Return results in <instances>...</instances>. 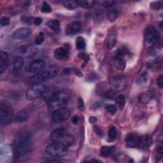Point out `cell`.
I'll return each instance as SVG.
<instances>
[{
    "label": "cell",
    "mask_w": 163,
    "mask_h": 163,
    "mask_svg": "<svg viewBox=\"0 0 163 163\" xmlns=\"http://www.w3.org/2000/svg\"><path fill=\"white\" fill-rule=\"evenodd\" d=\"M119 15V10L115 8H109L106 12V16L110 22L115 21Z\"/></svg>",
    "instance_id": "obj_20"
},
{
    "label": "cell",
    "mask_w": 163,
    "mask_h": 163,
    "mask_svg": "<svg viewBox=\"0 0 163 163\" xmlns=\"http://www.w3.org/2000/svg\"><path fill=\"white\" fill-rule=\"evenodd\" d=\"M156 152H157V154L160 155L161 157H162V154H163V150H162V144H161L160 145H159L157 148V150H156Z\"/></svg>",
    "instance_id": "obj_44"
},
{
    "label": "cell",
    "mask_w": 163,
    "mask_h": 163,
    "mask_svg": "<svg viewBox=\"0 0 163 163\" xmlns=\"http://www.w3.org/2000/svg\"><path fill=\"white\" fill-rule=\"evenodd\" d=\"M96 3V2L94 1V0H82V1L79 2V5L84 8H91L95 5Z\"/></svg>",
    "instance_id": "obj_28"
},
{
    "label": "cell",
    "mask_w": 163,
    "mask_h": 163,
    "mask_svg": "<svg viewBox=\"0 0 163 163\" xmlns=\"http://www.w3.org/2000/svg\"><path fill=\"white\" fill-rule=\"evenodd\" d=\"M71 121H72V123H73V124H75V125L78 124V123H79V117L77 115H75V116H73V118H72Z\"/></svg>",
    "instance_id": "obj_46"
},
{
    "label": "cell",
    "mask_w": 163,
    "mask_h": 163,
    "mask_svg": "<svg viewBox=\"0 0 163 163\" xmlns=\"http://www.w3.org/2000/svg\"><path fill=\"white\" fill-rule=\"evenodd\" d=\"M82 29V24L79 22H73L68 25L66 29V33L68 35H75L80 32Z\"/></svg>",
    "instance_id": "obj_13"
},
{
    "label": "cell",
    "mask_w": 163,
    "mask_h": 163,
    "mask_svg": "<svg viewBox=\"0 0 163 163\" xmlns=\"http://www.w3.org/2000/svg\"><path fill=\"white\" fill-rule=\"evenodd\" d=\"M30 139L31 136L28 132H20L17 135L14 147L15 157L19 158L30 152L31 149Z\"/></svg>",
    "instance_id": "obj_1"
},
{
    "label": "cell",
    "mask_w": 163,
    "mask_h": 163,
    "mask_svg": "<svg viewBox=\"0 0 163 163\" xmlns=\"http://www.w3.org/2000/svg\"><path fill=\"white\" fill-rule=\"evenodd\" d=\"M37 50V49L36 47L32 45H24L21 47L20 51L22 55H23L26 57H30L35 55Z\"/></svg>",
    "instance_id": "obj_16"
},
{
    "label": "cell",
    "mask_w": 163,
    "mask_h": 163,
    "mask_svg": "<svg viewBox=\"0 0 163 163\" xmlns=\"http://www.w3.org/2000/svg\"><path fill=\"white\" fill-rule=\"evenodd\" d=\"M45 40V36L44 34L42 32H40L38 33V35L36 36V37L35 39V43L36 45H41L43 42Z\"/></svg>",
    "instance_id": "obj_32"
},
{
    "label": "cell",
    "mask_w": 163,
    "mask_h": 163,
    "mask_svg": "<svg viewBox=\"0 0 163 163\" xmlns=\"http://www.w3.org/2000/svg\"><path fill=\"white\" fill-rule=\"evenodd\" d=\"M78 57H79V59H83L85 63L88 62L89 61V59H90L88 54H85L84 52H80L79 54Z\"/></svg>",
    "instance_id": "obj_38"
},
{
    "label": "cell",
    "mask_w": 163,
    "mask_h": 163,
    "mask_svg": "<svg viewBox=\"0 0 163 163\" xmlns=\"http://www.w3.org/2000/svg\"><path fill=\"white\" fill-rule=\"evenodd\" d=\"M48 162H60V161H58V160H50V161H48Z\"/></svg>",
    "instance_id": "obj_49"
},
{
    "label": "cell",
    "mask_w": 163,
    "mask_h": 163,
    "mask_svg": "<svg viewBox=\"0 0 163 163\" xmlns=\"http://www.w3.org/2000/svg\"><path fill=\"white\" fill-rule=\"evenodd\" d=\"M157 40V34L156 29L152 26H149L145 31L144 38V47L146 49L152 47Z\"/></svg>",
    "instance_id": "obj_7"
},
{
    "label": "cell",
    "mask_w": 163,
    "mask_h": 163,
    "mask_svg": "<svg viewBox=\"0 0 163 163\" xmlns=\"http://www.w3.org/2000/svg\"><path fill=\"white\" fill-rule=\"evenodd\" d=\"M50 138L54 142L62 144L67 147L73 145L75 142L74 137L64 129L54 130L50 135Z\"/></svg>",
    "instance_id": "obj_2"
},
{
    "label": "cell",
    "mask_w": 163,
    "mask_h": 163,
    "mask_svg": "<svg viewBox=\"0 0 163 163\" xmlns=\"http://www.w3.org/2000/svg\"><path fill=\"white\" fill-rule=\"evenodd\" d=\"M75 44H76V47H77L79 50H82L85 48L86 42L83 37L79 36L76 38Z\"/></svg>",
    "instance_id": "obj_29"
},
{
    "label": "cell",
    "mask_w": 163,
    "mask_h": 163,
    "mask_svg": "<svg viewBox=\"0 0 163 163\" xmlns=\"http://www.w3.org/2000/svg\"><path fill=\"white\" fill-rule=\"evenodd\" d=\"M79 5V1H73V0H71V1H64L63 2L64 7L68 10H74L77 8Z\"/></svg>",
    "instance_id": "obj_26"
},
{
    "label": "cell",
    "mask_w": 163,
    "mask_h": 163,
    "mask_svg": "<svg viewBox=\"0 0 163 163\" xmlns=\"http://www.w3.org/2000/svg\"><path fill=\"white\" fill-rule=\"evenodd\" d=\"M34 19H35L33 17H29V16H26V15L22 17V18H21L22 22H23V23L27 24H30L32 23H33Z\"/></svg>",
    "instance_id": "obj_36"
},
{
    "label": "cell",
    "mask_w": 163,
    "mask_h": 163,
    "mask_svg": "<svg viewBox=\"0 0 163 163\" xmlns=\"http://www.w3.org/2000/svg\"><path fill=\"white\" fill-rule=\"evenodd\" d=\"M96 3L105 8H109L113 6V5L115 4V1H114V0H102V1L96 2Z\"/></svg>",
    "instance_id": "obj_30"
},
{
    "label": "cell",
    "mask_w": 163,
    "mask_h": 163,
    "mask_svg": "<svg viewBox=\"0 0 163 163\" xmlns=\"http://www.w3.org/2000/svg\"><path fill=\"white\" fill-rule=\"evenodd\" d=\"M117 43V32L115 29L110 31L106 38V47L108 49H114Z\"/></svg>",
    "instance_id": "obj_14"
},
{
    "label": "cell",
    "mask_w": 163,
    "mask_h": 163,
    "mask_svg": "<svg viewBox=\"0 0 163 163\" xmlns=\"http://www.w3.org/2000/svg\"><path fill=\"white\" fill-rule=\"evenodd\" d=\"M31 35V30L28 28H22L15 31L12 35V38L15 40H24L28 38Z\"/></svg>",
    "instance_id": "obj_11"
},
{
    "label": "cell",
    "mask_w": 163,
    "mask_h": 163,
    "mask_svg": "<svg viewBox=\"0 0 163 163\" xmlns=\"http://www.w3.org/2000/svg\"><path fill=\"white\" fill-rule=\"evenodd\" d=\"M41 11L43 13H45V14H48L52 12V8L51 6L49 5V4H48L47 2H43L41 7Z\"/></svg>",
    "instance_id": "obj_34"
},
{
    "label": "cell",
    "mask_w": 163,
    "mask_h": 163,
    "mask_svg": "<svg viewBox=\"0 0 163 163\" xmlns=\"http://www.w3.org/2000/svg\"><path fill=\"white\" fill-rule=\"evenodd\" d=\"M106 110L112 115H114L117 111V107L115 105H108L106 106Z\"/></svg>",
    "instance_id": "obj_35"
},
{
    "label": "cell",
    "mask_w": 163,
    "mask_h": 163,
    "mask_svg": "<svg viewBox=\"0 0 163 163\" xmlns=\"http://www.w3.org/2000/svg\"><path fill=\"white\" fill-rule=\"evenodd\" d=\"M115 101L117 104L119 108H120V109L122 110L124 108V107L125 106V103H126V97H125L124 95L120 94V95L117 96L115 97Z\"/></svg>",
    "instance_id": "obj_27"
},
{
    "label": "cell",
    "mask_w": 163,
    "mask_h": 163,
    "mask_svg": "<svg viewBox=\"0 0 163 163\" xmlns=\"http://www.w3.org/2000/svg\"><path fill=\"white\" fill-rule=\"evenodd\" d=\"M115 150V146H103L100 149V154L103 157H109Z\"/></svg>",
    "instance_id": "obj_21"
},
{
    "label": "cell",
    "mask_w": 163,
    "mask_h": 163,
    "mask_svg": "<svg viewBox=\"0 0 163 163\" xmlns=\"http://www.w3.org/2000/svg\"><path fill=\"white\" fill-rule=\"evenodd\" d=\"M10 24V19L7 17H3L1 19V25L2 26H8Z\"/></svg>",
    "instance_id": "obj_39"
},
{
    "label": "cell",
    "mask_w": 163,
    "mask_h": 163,
    "mask_svg": "<svg viewBox=\"0 0 163 163\" xmlns=\"http://www.w3.org/2000/svg\"><path fill=\"white\" fill-rule=\"evenodd\" d=\"M69 55V51L67 49L64 47L58 48L54 52V57L58 60L66 59Z\"/></svg>",
    "instance_id": "obj_17"
},
{
    "label": "cell",
    "mask_w": 163,
    "mask_h": 163,
    "mask_svg": "<svg viewBox=\"0 0 163 163\" xmlns=\"http://www.w3.org/2000/svg\"><path fill=\"white\" fill-rule=\"evenodd\" d=\"M152 93L150 91H146L139 96V101L142 103L145 104L148 103L152 98Z\"/></svg>",
    "instance_id": "obj_23"
},
{
    "label": "cell",
    "mask_w": 163,
    "mask_h": 163,
    "mask_svg": "<svg viewBox=\"0 0 163 163\" xmlns=\"http://www.w3.org/2000/svg\"><path fill=\"white\" fill-rule=\"evenodd\" d=\"M33 23L35 25L38 26H40L41 23H42V19L40 18V17H36L34 19V22H33Z\"/></svg>",
    "instance_id": "obj_43"
},
{
    "label": "cell",
    "mask_w": 163,
    "mask_h": 163,
    "mask_svg": "<svg viewBox=\"0 0 163 163\" xmlns=\"http://www.w3.org/2000/svg\"><path fill=\"white\" fill-rule=\"evenodd\" d=\"M70 116V111L66 108H62L53 112L52 118L55 123H61L67 120Z\"/></svg>",
    "instance_id": "obj_10"
},
{
    "label": "cell",
    "mask_w": 163,
    "mask_h": 163,
    "mask_svg": "<svg viewBox=\"0 0 163 163\" xmlns=\"http://www.w3.org/2000/svg\"><path fill=\"white\" fill-rule=\"evenodd\" d=\"M88 162H100V161L96 160V159H92L90 161H88Z\"/></svg>",
    "instance_id": "obj_48"
},
{
    "label": "cell",
    "mask_w": 163,
    "mask_h": 163,
    "mask_svg": "<svg viewBox=\"0 0 163 163\" xmlns=\"http://www.w3.org/2000/svg\"><path fill=\"white\" fill-rule=\"evenodd\" d=\"M13 112L8 106L1 105L0 106V123L2 125H7L13 119Z\"/></svg>",
    "instance_id": "obj_9"
},
{
    "label": "cell",
    "mask_w": 163,
    "mask_h": 163,
    "mask_svg": "<svg viewBox=\"0 0 163 163\" xmlns=\"http://www.w3.org/2000/svg\"><path fill=\"white\" fill-rule=\"evenodd\" d=\"M162 6V2H154L150 3V7L154 10H159Z\"/></svg>",
    "instance_id": "obj_37"
},
{
    "label": "cell",
    "mask_w": 163,
    "mask_h": 163,
    "mask_svg": "<svg viewBox=\"0 0 163 163\" xmlns=\"http://www.w3.org/2000/svg\"><path fill=\"white\" fill-rule=\"evenodd\" d=\"M101 105H103V103H101V102H96L95 103H94L92 105V109H97V108H100Z\"/></svg>",
    "instance_id": "obj_45"
},
{
    "label": "cell",
    "mask_w": 163,
    "mask_h": 163,
    "mask_svg": "<svg viewBox=\"0 0 163 163\" xmlns=\"http://www.w3.org/2000/svg\"><path fill=\"white\" fill-rule=\"evenodd\" d=\"M29 118V115L26 112H20L15 117V121L17 122H24Z\"/></svg>",
    "instance_id": "obj_25"
},
{
    "label": "cell",
    "mask_w": 163,
    "mask_h": 163,
    "mask_svg": "<svg viewBox=\"0 0 163 163\" xmlns=\"http://www.w3.org/2000/svg\"><path fill=\"white\" fill-rule=\"evenodd\" d=\"M46 88L47 86L42 84L34 85L27 91L26 94V98L28 100H34L41 97V95Z\"/></svg>",
    "instance_id": "obj_8"
},
{
    "label": "cell",
    "mask_w": 163,
    "mask_h": 163,
    "mask_svg": "<svg viewBox=\"0 0 163 163\" xmlns=\"http://www.w3.org/2000/svg\"><path fill=\"white\" fill-rule=\"evenodd\" d=\"M24 60L20 56H15L12 59V70L14 73H17L23 68Z\"/></svg>",
    "instance_id": "obj_15"
},
{
    "label": "cell",
    "mask_w": 163,
    "mask_h": 163,
    "mask_svg": "<svg viewBox=\"0 0 163 163\" xmlns=\"http://www.w3.org/2000/svg\"><path fill=\"white\" fill-rule=\"evenodd\" d=\"M58 72L59 68L56 65H52L46 70L32 76L30 79V83L32 85L41 84L42 82L56 77Z\"/></svg>",
    "instance_id": "obj_5"
},
{
    "label": "cell",
    "mask_w": 163,
    "mask_h": 163,
    "mask_svg": "<svg viewBox=\"0 0 163 163\" xmlns=\"http://www.w3.org/2000/svg\"><path fill=\"white\" fill-rule=\"evenodd\" d=\"M57 92V89L54 87H47L41 95V97L43 100L48 101Z\"/></svg>",
    "instance_id": "obj_19"
},
{
    "label": "cell",
    "mask_w": 163,
    "mask_h": 163,
    "mask_svg": "<svg viewBox=\"0 0 163 163\" xmlns=\"http://www.w3.org/2000/svg\"><path fill=\"white\" fill-rule=\"evenodd\" d=\"M77 104H78V107L80 110H83L84 109V102L82 97H79L77 100Z\"/></svg>",
    "instance_id": "obj_40"
},
{
    "label": "cell",
    "mask_w": 163,
    "mask_h": 163,
    "mask_svg": "<svg viewBox=\"0 0 163 163\" xmlns=\"http://www.w3.org/2000/svg\"><path fill=\"white\" fill-rule=\"evenodd\" d=\"M48 27L55 32H59L60 30V23L58 20H50L47 23Z\"/></svg>",
    "instance_id": "obj_24"
},
{
    "label": "cell",
    "mask_w": 163,
    "mask_h": 163,
    "mask_svg": "<svg viewBox=\"0 0 163 163\" xmlns=\"http://www.w3.org/2000/svg\"><path fill=\"white\" fill-rule=\"evenodd\" d=\"M8 64V56L6 52H0V73L3 74Z\"/></svg>",
    "instance_id": "obj_18"
},
{
    "label": "cell",
    "mask_w": 163,
    "mask_h": 163,
    "mask_svg": "<svg viewBox=\"0 0 163 163\" xmlns=\"http://www.w3.org/2000/svg\"><path fill=\"white\" fill-rule=\"evenodd\" d=\"M89 121L91 123H95L97 121V118L96 117H91L89 119Z\"/></svg>",
    "instance_id": "obj_47"
},
{
    "label": "cell",
    "mask_w": 163,
    "mask_h": 163,
    "mask_svg": "<svg viewBox=\"0 0 163 163\" xmlns=\"http://www.w3.org/2000/svg\"><path fill=\"white\" fill-rule=\"evenodd\" d=\"M108 137L112 141H114L116 139L117 137V130L114 126L110 127L109 131H108Z\"/></svg>",
    "instance_id": "obj_33"
},
{
    "label": "cell",
    "mask_w": 163,
    "mask_h": 163,
    "mask_svg": "<svg viewBox=\"0 0 163 163\" xmlns=\"http://www.w3.org/2000/svg\"><path fill=\"white\" fill-rule=\"evenodd\" d=\"M157 84L161 89L162 88V87H163V76L162 75H161L160 77L157 79Z\"/></svg>",
    "instance_id": "obj_42"
},
{
    "label": "cell",
    "mask_w": 163,
    "mask_h": 163,
    "mask_svg": "<svg viewBox=\"0 0 163 163\" xmlns=\"http://www.w3.org/2000/svg\"><path fill=\"white\" fill-rule=\"evenodd\" d=\"M148 79V74L146 71L141 74L137 79V84L142 85L147 82Z\"/></svg>",
    "instance_id": "obj_31"
},
{
    "label": "cell",
    "mask_w": 163,
    "mask_h": 163,
    "mask_svg": "<svg viewBox=\"0 0 163 163\" xmlns=\"http://www.w3.org/2000/svg\"><path fill=\"white\" fill-rule=\"evenodd\" d=\"M45 67V62L43 59H37L32 62L29 66V71L31 73H38L41 71Z\"/></svg>",
    "instance_id": "obj_12"
},
{
    "label": "cell",
    "mask_w": 163,
    "mask_h": 163,
    "mask_svg": "<svg viewBox=\"0 0 163 163\" xmlns=\"http://www.w3.org/2000/svg\"><path fill=\"white\" fill-rule=\"evenodd\" d=\"M126 142L128 147L142 148L149 147L151 139L148 136H142L135 133H129L126 137Z\"/></svg>",
    "instance_id": "obj_4"
},
{
    "label": "cell",
    "mask_w": 163,
    "mask_h": 163,
    "mask_svg": "<svg viewBox=\"0 0 163 163\" xmlns=\"http://www.w3.org/2000/svg\"><path fill=\"white\" fill-rule=\"evenodd\" d=\"M69 99L68 94L64 91H58L48 101L49 110L54 112L64 108L68 103Z\"/></svg>",
    "instance_id": "obj_3"
},
{
    "label": "cell",
    "mask_w": 163,
    "mask_h": 163,
    "mask_svg": "<svg viewBox=\"0 0 163 163\" xmlns=\"http://www.w3.org/2000/svg\"><path fill=\"white\" fill-rule=\"evenodd\" d=\"M114 65L115 68L118 70L122 71L126 68V61L124 60V58L122 57H115L114 60Z\"/></svg>",
    "instance_id": "obj_22"
},
{
    "label": "cell",
    "mask_w": 163,
    "mask_h": 163,
    "mask_svg": "<svg viewBox=\"0 0 163 163\" xmlns=\"http://www.w3.org/2000/svg\"><path fill=\"white\" fill-rule=\"evenodd\" d=\"M45 153L51 157H62L66 156L68 153L67 147L62 144L55 143L48 145L45 150Z\"/></svg>",
    "instance_id": "obj_6"
},
{
    "label": "cell",
    "mask_w": 163,
    "mask_h": 163,
    "mask_svg": "<svg viewBox=\"0 0 163 163\" xmlns=\"http://www.w3.org/2000/svg\"><path fill=\"white\" fill-rule=\"evenodd\" d=\"M94 130L95 133H96L97 135H98L99 136H100V137H102V136H103V130H102L100 127L94 126Z\"/></svg>",
    "instance_id": "obj_41"
}]
</instances>
